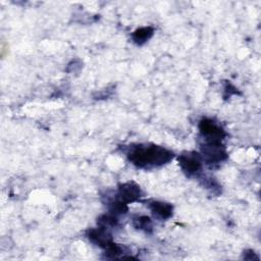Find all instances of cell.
I'll return each mask as SVG.
<instances>
[{"mask_svg": "<svg viewBox=\"0 0 261 261\" xmlns=\"http://www.w3.org/2000/svg\"><path fill=\"white\" fill-rule=\"evenodd\" d=\"M173 158V152L162 146L150 145H137L130 147L127 152V159L130 163L139 168H151L162 166Z\"/></svg>", "mask_w": 261, "mask_h": 261, "instance_id": "1", "label": "cell"}, {"mask_svg": "<svg viewBox=\"0 0 261 261\" xmlns=\"http://www.w3.org/2000/svg\"><path fill=\"white\" fill-rule=\"evenodd\" d=\"M198 126L204 142L221 143L225 138L224 129L211 118H202Z\"/></svg>", "mask_w": 261, "mask_h": 261, "instance_id": "2", "label": "cell"}, {"mask_svg": "<svg viewBox=\"0 0 261 261\" xmlns=\"http://www.w3.org/2000/svg\"><path fill=\"white\" fill-rule=\"evenodd\" d=\"M202 159L208 165L219 164L227 158V152L221 143L204 142L201 145Z\"/></svg>", "mask_w": 261, "mask_h": 261, "instance_id": "3", "label": "cell"}, {"mask_svg": "<svg viewBox=\"0 0 261 261\" xmlns=\"http://www.w3.org/2000/svg\"><path fill=\"white\" fill-rule=\"evenodd\" d=\"M178 164L188 176L198 175L203 166L202 156L195 151H187L179 155Z\"/></svg>", "mask_w": 261, "mask_h": 261, "instance_id": "4", "label": "cell"}, {"mask_svg": "<svg viewBox=\"0 0 261 261\" xmlns=\"http://www.w3.org/2000/svg\"><path fill=\"white\" fill-rule=\"evenodd\" d=\"M142 197V190L139 185L134 181L123 182L118 186L117 199L121 202L128 204L138 201Z\"/></svg>", "mask_w": 261, "mask_h": 261, "instance_id": "5", "label": "cell"}, {"mask_svg": "<svg viewBox=\"0 0 261 261\" xmlns=\"http://www.w3.org/2000/svg\"><path fill=\"white\" fill-rule=\"evenodd\" d=\"M87 238L90 242L102 249H106L113 243L112 234L109 231V228L100 225L99 227L89 229L87 231Z\"/></svg>", "mask_w": 261, "mask_h": 261, "instance_id": "6", "label": "cell"}, {"mask_svg": "<svg viewBox=\"0 0 261 261\" xmlns=\"http://www.w3.org/2000/svg\"><path fill=\"white\" fill-rule=\"evenodd\" d=\"M149 208L152 214L160 220L168 219L172 216L173 213L172 205L162 201H151L149 203Z\"/></svg>", "mask_w": 261, "mask_h": 261, "instance_id": "7", "label": "cell"}, {"mask_svg": "<svg viewBox=\"0 0 261 261\" xmlns=\"http://www.w3.org/2000/svg\"><path fill=\"white\" fill-rule=\"evenodd\" d=\"M154 34V29L150 25L148 27H141L137 30H135L132 34V40L136 45H143L148 40L151 39V37Z\"/></svg>", "mask_w": 261, "mask_h": 261, "instance_id": "8", "label": "cell"}, {"mask_svg": "<svg viewBox=\"0 0 261 261\" xmlns=\"http://www.w3.org/2000/svg\"><path fill=\"white\" fill-rule=\"evenodd\" d=\"M133 225L135 228L139 230H143L145 232H151L153 228V223L151 218L146 215H137L133 217Z\"/></svg>", "mask_w": 261, "mask_h": 261, "instance_id": "9", "label": "cell"}, {"mask_svg": "<svg viewBox=\"0 0 261 261\" xmlns=\"http://www.w3.org/2000/svg\"><path fill=\"white\" fill-rule=\"evenodd\" d=\"M97 223L100 225V226H104V227H114L118 224V218H117V215L109 212L108 214H103L101 216H99L98 220H97Z\"/></svg>", "mask_w": 261, "mask_h": 261, "instance_id": "10", "label": "cell"}]
</instances>
